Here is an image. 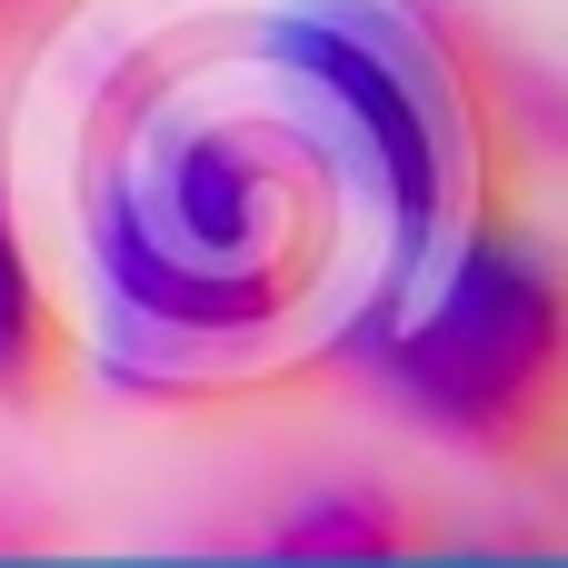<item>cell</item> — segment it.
<instances>
[{
    "mask_svg": "<svg viewBox=\"0 0 568 568\" xmlns=\"http://www.w3.org/2000/svg\"><path fill=\"white\" fill-rule=\"evenodd\" d=\"M379 369H389L399 409H419L459 449L549 469L568 439V320L549 260L479 230L439 270V290L409 320H389Z\"/></svg>",
    "mask_w": 568,
    "mask_h": 568,
    "instance_id": "obj_1",
    "label": "cell"
},
{
    "mask_svg": "<svg viewBox=\"0 0 568 568\" xmlns=\"http://www.w3.org/2000/svg\"><path fill=\"white\" fill-rule=\"evenodd\" d=\"M70 379V329L20 250V230L0 220V399H50Z\"/></svg>",
    "mask_w": 568,
    "mask_h": 568,
    "instance_id": "obj_2",
    "label": "cell"
},
{
    "mask_svg": "<svg viewBox=\"0 0 568 568\" xmlns=\"http://www.w3.org/2000/svg\"><path fill=\"white\" fill-rule=\"evenodd\" d=\"M280 559H399V519L389 509H310L280 529Z\"/></svg>",
    "mask_w": 568,
    "mask_h": 568,
    "instance_id": "obj_3",
    "label": "cell"
}]
</instances>
